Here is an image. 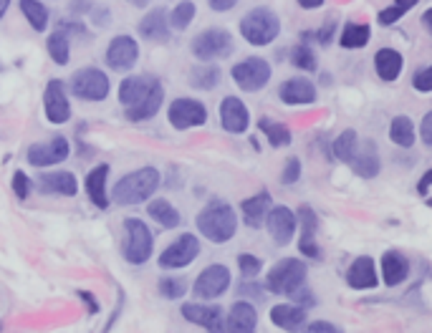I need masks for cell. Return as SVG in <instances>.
<instances>
[{
  "mask_svg": "<svg viewBox=\"0 0 432 333\" xmlns=\"http://www.w3.org/2000/svg\"><path fill=\"white\" fill-rule=\"evenodd\" d=\"M159 187V172L155 167H141L119 179L111 190V200L117 205H139L150 200Z\"/></svg>",
  "mask_w": 432,
  "mask_h": 333,
  "instance_id": "7a4b0ae2",
  "label": "cell"
},
{
  "mask_svg": "<svg viewBox=\"0 0 432 333\" xmlns=\"http://www.w3.org/2000/svg\"><path fill=\"white\" fill-rule=\"evenodd\" d=\"M167 119H170V124H172L174 129L185 132V129L203 126L205 122H207V108L195 99H174L172 104H170Z\"/></svg>",
  "mask_w": 432,
  "mask_h": 333,
  "instance_id": "8fae6325",
  "label": "cell"
},
{
  "mask_svg": "<svg viewBox=\"0 0 432 333\" xmlns=\"http://www.w3.org/2000/svg\"><path fill=\"white\" fill-rule=\"evenodd\" d=\"M220 124L225 132L230 134H243L251 124V117H248V108L238 96H225L220 101Z\"/></svg>",
  "mask_w": 432,
  "mask_h": 333,
  "instance_id": "e0dca14e",
  "label": "cell"
},
{
  "mask_svg": "<svg viewBox=\"0 0 432 333\" xmlns=\"http://www.w3.org/2000/svg\"><path fill=\"white\" fill-rule=\"evenodd\" d=\"M304 283H306V263L296 257H286L271 268L266 278V290L275 295H291Z\"/></svg>",
  "mask_w": 432,
  "mask_h": 333,
  "instance_id": "277c9868",
  "label": "cell"
},
{
  "mask_svg": "<svg viewBox=\"0 0 432 333\" xmlns=\"http://www.w3.org/2000/svg\"><path fill=\"white\" fill-rule=\"evenodd\" d=\"M94 8L91 5V0H71V5L69 10L73 13V16H81V13H89V10Z\"/></svg>",
  "mask_w": 432,
  "mask_h": 333,
  "instance_id": "11a10c76",
  "label": "cell"
},
{
  "mask_svg": "<svg viewBox=\"0 0 432 333\" xmlns=\"http://www.w3.org/2000/svg\"><path fill=\"white\" fill-rule=\"evenodd\" d=\"M346 283L354 288V290H370L379 283L377 280V268H374V260L367 255L356 257L349 271H346Z\"/></svg>",
  "mask_w": 432,
  "mask_h": 333,
  "instance_id": "44dd1931",
  "label": "cell"
},
{
  "mask_svg": "<svg viewBox=\"0 0 432 333\" xmlns=\"http://www.w3.org/2000/svg\"><path fill=\"white\" fill-rule=\"evenodd\" d=\"M21 10L28 18V23L33 25V31L43 33L48 28V8L38 0H21Z\"/></svg>",
  "mask_w": 432,
  "mask_h": 333,
  "instance_id": "74e56055",
  "label": "cell"
},
{
  "mask_svg": "<svg viewBox=\"0 0 432 333\" xmlns=\"http://www.w3.org/2000/svg\"><path fill=\"white\" fill-rule=\"evenodd\" d=\"M197 230L210 242H218V245L228 242L238 230L236 209L223 200L207 202V205L200 209V215H197Z\"/></svg>",
  "mask_w": 432,
  "mask_h": 333,
  "instance_id": "6da1fadb",
  "label": "cell"
},
{
  "mask_svg": "<svg viewBox=\"0 0 432 333\" xmlns=\"http://www.w3.org/2000/svg\"><path fill=\"white\" fill-rule=\"evenodd\" d=\"M389 139L402 149L412 147V144H415V126H412V119L405 117V114L394 117L392 124H389Z\"/></svg>",
  "mask_w": 432,
  "mask_h": 333,
  "instance_id": "d6a6232c",
  "label": "cell"
},
{
  "mask_svg": "<svg viewBox=\"0 0 432 333\" xmlns=\"http://www.w3.org/2000/svg\"><path fill=\"white\" fill-rule=\"evenodd\" d=\"M283 104H291V106H301V104H314L316 101V86L308 78H288L283 81L278 89Z\"/></svg>",
  "mask_w": 432,
  "mask_h": 333,
  "instance_id": "d6986e66",
  "label": "cell"
},
{
  "mask_svg": "<svg viewBox=\"0 0 432 333\" xmlns=\"http://www.w3.org/2000/svg\"><path fill=\"white\" fill-rule=\"evenodd\" d=\"M291 63L301 71H316V56L306 43L291 48Z\"/></svg>",
  "mask_w": 432,
  "mask_h": 333,
  "instance_id": "b9f144b4",
  "label": "cell"
},
{
  "mask_svg": "<svg viewBox=\"0 0 432 333\" xmlns=\"http://www.w3.org/2000/svg\"><path fill=\"white\" fill-rule=\"evenodd\" d=\"M402 54L400 51H394V48H379L377 54H374V69H377V76L382 81H397L402 73Z\"/></svg>",
  "mask_w": 432,
  "mask_h": 333,
  "instance_id": "4316f807",
  "label": "cell"
},
{
  "mask_svg": "<svg viewBox=\"0 0 432 333\" xmlns=\"http://www.w3.org/2000/svg\"><path fill=\"white\" fill-rule=\"evenodd\" d=\"M372 31L367 23H346L341 36H339V43L344 48H364L370 43Z\"/></svg>",
  "mask_w": 432,
  "mask_h": 333,
  "instance_id": "e575fe53",
  "label": "cell"
},
{
  "mask_svg": "<svg viewBox=\"0 0 432 333\" xmlns=\"http://www.w3.org/2000/svg\"><path fill=\"white\" fill-rule=\"evenodd\" d=\"M326 0H299V5L301 8H306V10H316V8H321Z\"/></svg>",
  "mask_w": 432,
  "mask_h": 333,
  "instance_id": "91938a15",
  "label": "cell"
},
{
  "mask_svg": "<svg viewBox=\"0 0 432 333\" xmlns=\"http://www.w3.org/2000/svg\"><path fill=\"white\" fill-rule=\"evenodd\" d=\"M8 5H10V0H0V18L5 16V10H8Z\"/></svg>",
  "mask_w": 432,
  "mask_h": 333,
  "instance_id": "be15d7a7",
  "label": "cell"
},
{
  "mask_svg": "<svg viewBox=\"0 0 432 333\" xmlns=\"http://www.w3.org/2000/svg\"><path fill=\"white\" fill-rule=\"evenodd\" d=\"M311 333H337L339 328L334 323H329V321H314V323L306 325Z\"/></svg>",
  "mask_w": 432,
  "mask_h": 333,
  "instance_id": "db71d44e",
  "label": "cell"
},
{
  "mask_svg": "<svg viewBox=\"0 0 432 333\" xmlns=\"http://www.w3.org/2000/svg\"><path fill=\"white\" fill-rule=\"evenodd\" d=\"M43 108H46V119L51 124H66L71 119V104L63 81L58 78L48 81L46 91H43Z\"/></svg>",
  "mask_w": 432,
  "mask_h": 333,
  "instance_id": "5bb4252c",
  "label": "cell"
},
{
  "mask_svg": "<svg viewBox=\"0 0 432 333\" xmlns=\"http://www.w3.org/2000/svg\"><path fill=\"white\" fill-rule=\"evenodd\" d=\"M182 316L190 323L200 325L205 331H223V308L220 306H203V303H185L182 306Z\"/></svg>",
  "mask_w": 432,
  "mask_h": 333,
  "instance_id": "2e32d148",
  "label": "cell"
},
{
  "mask_svg": "<svg viewBox=\"0 0 432 333\" xmlns=\"http://www.w3.org/2000/svg\"><path fill=\"white\" fill-rule=\"evenodd\" d=\"M296 220H299L301 225H304V233H301V242H299V250L304 253L306 257L311 260H319L321 257V250L316 245V227H319V220H316V212L308 205L296 212Z\"/></svg>",
  "mask_w": 432,
  "mask_h": 333,
  "instance_id": "ac0fdd59",
  "label": "cell"
},
{
  "mask_svg": "<svg viewBox=\"0 0 432 333\" xmlns=\"http://www.w3.org/2000/svg\"><path fill=\"white\" fill-rule=\"evenodd\" d=\"M197 255H200V240H197L195 235L187 233V235H180L170 248L162 250L159 265H162V268H170V271H177V268H187Z\"/></svg>",
  "mask_w": 432,
  "mask_h": 333,
  "instance_id": "30bf717a",
  "label": "cell"
},
{
  "mask_svg": "<svg viewBox=\"0 0 432 333\" xmlns=\"http://www.w3.org/2000/svg\"><path fill=\"white\" fill-rule=\"evenodd\" d=\"M334 154L341 159V162H352L354 159V154H356V149H359V137H356V132L354 129H346V132H341L334 139Z\"/></svg>",
  "mask_w": 432,
  "mask_h": 333,
  "instance_id": "f35d334b",
  "label": "cell"
},
{
  "mask_svg": "<svg viewBox=\"0 0 432 333\" xmlns=\"http://www.w3.org/2000/svg\"><path fill=\"white\" fill-rule=\"evenodd\" d=\"M192 56L200 61H212V58H228L233 54V36L225 28H205L192 38Z\"/></svg>",
  "mask_w": 432,
  "mask_h": 333,
  "instance_id": "8992f818",
  "label": "cell"
},
{
  "mask_svg": "<svg viewBox=\"0 0 432 333\" xmlns=\"http://www.w3.org/2000/svg\"><path fill=\"white\" fill-rule=\"evenodd\" d=\"M46 46H48L51 58H54V63H58V66H66V63H69V58H71V36H66L63 31H54L51 36H48Z\"/></svg>",
  "mask_w": 432,
  "mask_h": 333,
  "instance_id": "d590c367",
  "label": "cell"
},
{
  "mask_svg": "<svg viewBox=\"0 0 432 333\" xmlns=\"http://www.w3.org/2000/svg\"><path fill=\"white\" fill-rule=\"evenodd\" d=\"M126 3H132L137 8H147V5H150V0H126Z\"/></svg>",
  "mask_w": 432,
  "mask_h": 333,
  "instance_id": "6125c7cd",
  "label": "cell"
},
{
  "mask_svg": "<svg viewBox=\"0 0 432 333\" xmlns=\"http://www.w3.org/2000/svg\"><path fill=\"white\" fill-rule=\"evenodd\" d=\"M111 91V81L102 69L87 66L71 76V93L84 101H104Z\"/></svg>",
  "mask_w": 432,
  "mask_h": 333,
  "instance_id": "52a82bcc",
  "label": "cell"
},
{
  "mask_svg": "<svg viewBox=\"0 0 432 333\" xmlns=\"http://www.w3.org/2000/svg\"><path fill=\"white\" fill-rule=\"evenodd\" d=\"M299 179H301V162L296 157H291L281 172V185H296Z\"/></svg>",
  "mask_w": 432,
  "mask_h": 333,
  "instance_id": "bcb514c9",
  "label": "cell"
},
{
  "mask_svg": "<svg viewBox=\"0 0 432 333\" xmlns=\"http://www.w3.org/2000/svg\"><path fill=\"white\" fill-rule=\"evenodd\" d=\"M258 129L268 137L271 147H288V144L293 141V134L288 126L278 124V122H271L268 117L258 119Z\"/></svg>",
  "mask_w": 432,
  "mask_h": 333,
  "instance_id": "836d02e7",
  "label": "cell"
},
{
  "mask_svg": "<svg viewBox=\"0 0 432 333\" xmlns=\"http://www.w3.org/2000/svg\"><path fill=\"white\" fill-rule=\"evenodd\" d=\"M13 192H16L18 200H28V192H31V179L23 170L13 172Z\"/></svg>",
  "mask_w": 432,
  "mask_h": 333,
  "instance_id": "f6af8a7d",
  "label": "cell"
},
{
  "mask_svg": "<svg viewBox=\"0 0 432 333\" xmlns=\"http://www.w3.org/2000/svg\"><path fill=\"white\" fill-rule=\"evenodd\" d=\"M155 248V235L150 227L141 222L139 217H129L124 220V257L132 265L147 263Z\"/></svg>",
  "mask_w": 432,
  "mask_h": 333,
  "instance_id": "5b68a950",
  "label": "cell"
},
{
  "mask_svg": "<svg viewBox=\"0 0 432 333\" xmlns=\"http://www.w3.org/2000/svg\"><path fill=\"white\" fill-rule=\"evenodd\" d=\"M430 182H432V172H424L422 179H420V187H417V192L422 194V197H427V192H430Z\"/></svg>",
  "mask_w": 432,
  "mask_h": 333,
  "instance_id": "6f0895ef",
  "label": "cell"
},
{
  "mask_svg": "<svg viewBox=\"0 0 432 333\" xmlns=\"http://www.w3.org/2000/svg\"><path fill=\"white\" fill-rule=\"evenodd\" d=\"M417 5V0H394L389 8H385L382 13H379V23L382 25H394L397 21H400L407 10H412Z\"/></svg>",
  "mask_w": 432,
  "mask_h": 333,
  "instance_id": "60d3db41",
  "label": "cell"
},
{
  "mask_svg": "<svg viewBox=\"0 0 432 333\" xmlns=\"http://www.w3.org/2000/svg\"><path fill=\"white\" fill-rule=\"evenodd\" d=\"M409 273V260L402 255L400 250H387L382 255V278L389 288L400 286L402 280H407Z\"/></svg>",
  "mask_w": 432,
  "mask_h": 333,
  "instance_id": "603a6c76",
  "label": "cell"
},
{
  "mask_svg": "<svg viewBox=\"0 0 432 333\" xmlns=\"http://www.w3.org/2000/svg\"><path fill=\"white\" fill-rule=\"evenodd\" d=\"M58 31H69V36L71 33H84V25H79V23H66V21H61V23H58Z\"/></svg>",
  "mask_w": 432,
  "mask_h": 333,
  "instance_id": "680465c9",
  "label": "cell"
},
{
  "mask_svg": "<svg viewBox=\"0 0 432 333\" xmlns=\"http://www.w3.org/2000/svg\"><path fill=\"white\" fill-rule=\"evenodd\" d=\"M352 170L359 174V177L364 179H372V177H377L379 170H382V164H379V154H377V147L374 144H364V147L356 149V154H354L352 162Z\"/></svg>",
  "mask_w": 432,
  "mask_h": 333,
  "instance_id": "4dcf8cb0",
  "label": "cell"
},
{
  "mask_svg": "<svg viewBox=\"0 0 432 333\" xmlns=\"http://www.w3.org/2000/svg\"><path fill=\"white\" fill-rule=\"evenodd\" d=\"M233 81H236L243 91H260L263 86L271 81V63L266 58H260V56H251V58H245V61L236 63L233 66Z\"/></svg>",
  "mask_w": 432,
  "mask_h": 333,
  "instance_id": "ba28073f",
  "label": "cell"
},
{
  "mask_svg": "<svg viewBox=\"0 0 432 333\" xmlns=\"http://www.w3.org/2000/svg\"><path fill=\"white\" fill-rule=\"evenodd\" d=\"M240 209H243L245 225L253 227V230H258V227H263V222H266V212L271 209V194L260 192V194H255V197H248V200H243Z\"/></svg>",
  "mask_w": 432,
  "mask_h": 333,
  "instance_id": "f546056e",
  "label": "cell"
},
{
  "mask_svg": "<svg viewBox=\"0 0 432 333\" xmlns=\"http://www.w3.org/2000/svg\"><path fill=\"white\" fill-rule=\"evenodd\" d=\"M159 81L152 76H129L122 81V86H119V101H122V106L129 108L134 106V104H139L147 93L157 86Z\"/></svg>",
  "mask_w": 432,
  "mask_h": 333,
  "instance_id": "7402d4cb",
  "label": "cell"
},
{
  "mask_svg": "<svg viewBox=\"0 0 432 333\" xmlns=\"http://www.w3.org/2000/svg\"><path fill=\"white\" fill-rule=\"evenodd\" d=\"M263 225L268 227L271 238L275 240V245H288L296 235V227H299V220H296V212H291L288 207H278L268 209L266 212V222Z\"/></svg>",
  "mask_w": 432,
  "mask_h": 333,
  "instance_id": "4fadbf2b",
  "label": "cell"
},
{
  "mask_svg": "<svg viewBox=\"0 0 432 333\" xmlns=\"http://www.w3.org/2000/svg\"><path fill=\"white\" fill-rule=\"evenodd\" d=\"M412 86H415L417 91H422V93H430L432 91V69H430V66H424V69L417 71L415 78H412Z\"/></svg>",
  "mask_w": 432,
  "mask_h": 333,
  "instance_id": "7dc6e473",
  "label": "cell"
},
{
  "mask_svg": "<svg viewBox=\"0 0 432 333\" xmlns=\"http://www.w3.org/2000/svg\"><path fill=\"white\" fill-rule=\"evenodd\" d=\"M139 36L147 41H165L170 36V23H167V10L155 8L139 21Z\"/></svg>",
  "mask_w": 432,
  "mask_h": 333,
  "instance_id": "83f0119b",
  "label": "cell"
},
{
  "mask_svg": "<svg viewBox=\"0 0 432 333\" xmlns=\"http://www.w3.org/2000/svg\"><path fill=\"white\" fill-rule=\"evenodd\" d=\"M238 265H240V275H243V278H255L260 273V268H263L260 257L251 255V253H240V255H238Z\"/></svg>",
  "mask_w": 432,
  "mask_h": 333,
  "instance_id": "ee69618b",
  "label": "cell"
},
{
  "mask_svg": "<svg viewBox=\"0 0 432 333\" xmlns=\"http://www.w3.org/2000/svg\"><path fill=\"white\" fill-rule=\"evenodd\" d=\"M271 321L283 331H296L306 321V308L296 306V303H278L271 308Z\"/></svg>",
  "mask_w": 432,
  "mask_h": 333,
  "instance_id": "cb8c5ba5",
  "label": "cell"
},
{
  "mask_svg": "<svg viewBox=\"0 0 432 333\" xmlns=\"http://www.w3.org/2000/svg\"><path fill=\"white\" fill-rule=\"evenodd\" d=\"M106 179H109V164H99L87 174V194L99 209L109 207V197H106Z\"/></svg>",
  "mask_w": 432,
  "mask_h": 333,
  "instance_id": "d4e9b609",
  "label": "cell"
},
{
  "mask_svg": "<svg viewBox=\"0 0 432 333\" xmlns=\"http://www.w3.org/2000/svg\"><path fill=\"white\" fill-rule=\"evenodd\" d=\"M255 325H258V313H255V308H253L251 303L243 301V298L238 303H233L225 328L238 331V333H248V331H255Z\"/></svg>",
  "mask_w": 432,
  "mask_h": 333,
  "instance_id": "484cf974",
  "label": "cell"
},
{
  "mask_svg": "<svg viewBox=\"0 0 432 333\" xmlns=\"http://www.w3.org/2000/svg\"><path fill=\"white\" fill-rule=\"evenodd\" d=\"M281 33V21L271 8H253L240 21V36L251 46H271Z\"/></svg>",
  "mask_w": 432,
  "mask_h": 333,
  "instance_id": "3957f363",
  "label": "cell"
},
{
  "mask_svg": "<svg viewBox=\"0 0 432 333\" xmlns=\"http://www.w3.org/2000/svg\"><path fill=\"white\" fill-rule=\"evenodd\" d=\"M238 295H240V298H245V295H253L255 301H260V298H263V290H260V288L253 283V278H245L243 286L238 288Z\"/></svg>",
  "mask_w": 432,
  "mask_h": 333,
  "instance_id": "681fc988",
  "label": "cell"
},
{
  "mask_svg": "<svg viewBox=\"0 0 432 333\" xmlns=\"http://www.w3.org/2000/svg\"><path fill=\"white\" fill-rule=\"evenodd\" d=\"M422 141L427 147L432 144V114H424L422 119Z\"/></svg>",
  "mask_w": 432,
  "mask_h": 333,
  "instance_id": "9f6ffc18",
  "label": "cell"
},
{
  "mask_svg": "<svg viewBox=\"0 0 432 333\" xmlns=\"http://www.w3.org/2000/svg\"><path fill=\"white\" fill-rule=\"evenodd\" d=\"M207 5H210L215 13H228L238 5V0H207Z\"/></svg>",
  "mask_w": 432,
  "mask_h": 333,
  "instance_id": "f5cc1de1",
  "label": "cell"
},
{
  "mask_svg": "<svg viewBox=\"0 0 432 333\" xmlns=\"http://www.w3.org/2000/svg\"><path fill=\"white\" fill-rule=\"evenodd\" d=\"M147 212H150L152 220H157L162 227H177L182 222L180 212H177V207H174L170 200H152Z\"/></svg>",
  "mask_w": 432,
  "mask_h": 333,
  "instance_id": "1f68e13d",
  "label": "cell"
},
{
  "mask_svg": "<svg viewBox=\"0 0 432 333\" xmlns=\"http://www.w3.org/2000/svg\"><path fill=\"white\" fill-rule=\"evenodd\" d=\"M162 99H165V91H162V84H157L139 104H134V106L126 108V119H129V122H147V119H152L159 111Z\"/></svg>",
  "mask_w": 432,
  "mask_h": 333,
  "instance_id": "f1b7e54d",
  "label": "cell"
},
{
  "mask_svg": "<svg viewBox=\"0 0 432 333\" xmlns=\"http://www.w3.org/2000/svg\"><path fill=\"white\" fill-rule=\"evenodd\" d=\"M334 31H337V21H326L321 31L316 33V38H319V43H323V46H326V43L331 41V36H334Z\"/></svg>",
  "mask_w": 432,
  "mask_h": 333,
  "instance_id": "816d5d0a",
  "label": "cell"
},
{
  "mask_svg": "<svg viewBox=\"0 0 432 333\" xmlns=\"http://www.w3.org/2000/svg\"><path fill=\"white\" fill-rule=\"evenodd\" d=\"M159 293L170 298V301H177L182 295L187 293V280L185 278H162L159 280Z\"/></svg>",
  "mask_w": 432,
  "mask_h": 333,
  "instance_id": "7bdbcfd3",
  "label": "cell"
},
{
  "mask_svg": "<svg viewBox=\"0 0 432 333\" xmlns=\"http://www.w3.org/2000/svg\"><path fill=\"white\" fill-rule=\"evenodd\" d=\"M139 58V46L132 36H117L111 38V43L106 46V66L111 71H129Z\"/></svg>",
  "mask_w": 432,
  "mask_h": 333,
  "instance_id": "9a60e30c",
  "label": "cell"
},
{
  "mask_svg": "<svg viewBox=\"0 0 432 333\" xmlns=\"http://www.w3.org/2000/svg\"><path fill=\"white\" fill-rule=\"evenodd\" d=\"M71 154V144L66 137H54L48 141H41V144H31L25 157H28V164L33 167H48V164H58L63 159H69Z\"/></svg>",
  "mask_w": 432,
  "mask_h": 333,
  "instance_id": "7c38bea8",
  "label": "cell"
},
{
  "mask_svg": "<svg viewBox=\"0 0 432 333\" xmlns=\"http://www.w3.org/2000/svg\"><path fill=\"white\" fill-rule=\"evenodd\" d=\"M81 298H84V301H87V306H89V308H91V313H96V310H99V306H96V303H94V295H91V293H87V290H81Z\"/></svg>",
  "mask_w": 432,
  "mask_h": 333,
  "instance_id": "94428289",
  "label": "cell"
},
{
  "mask_svg": "<svg viewBox=\"0 0 432 333\" xmlns=\"http://www.w3.org/2000/svg\"><path fill=\"white\" fill-rule=\"evenodd\" d=\"M230 271L225 265L215 263V265H207L200 275H197L195 286H192V293L197 298H205V301H212V298H220L225 290L230 288Z\"/></svg>",
  "mask_w": 432,
  "mask_h": 333,
  "instance_id": "9c48e42d",
  "label": "cell"
},
{
  "mask_svg": "<svg viewBox=\"0 0 432 333\" xmlns=\"http://www.w3.org/2000/svg\"><path fill=\"white\" fill-rule=\"evenodd\" d=\"M190 84L195 86V89H203V91H212L215 86L220 84V69H218V66H210V63L205 61V66L192 69Z\"/></svg>",
  "mask_w": 432,
  "mask_h": 333,
  "instance_id": "8d00e7d4",
  "label": "cell"
},
{
  "mask_svg": "<svg viewBox=\"0 0 432 333\" xmlns=\"http://www.w3.org/2000/svg\"><path fill=\"white\" fill-rule=\"evenodd\" d=\"M288 298H291V301H299L301 306H304V308H306V306H316V295L311 293V290H308L306 283L296 288V290H293V293L288 295Z\"/></svg>",
  "mask_w": 432,
  "mask_h": 333,
  "instance_id": "c3c4849f",
  "label": "cell"
},
{
  "mask_svg": "<svg viewBox=\"0 0 432 333\" xmlns=\"http://www.w3.org/2000/svg\"><path fill=\"white\" fill-rule=\"evenodd\" d=\"M94 13H91V23L94 25H106L111 23V10L106 8V5H99V8H91Z\"/></svg>",
  "mask_w": 432,
  "mask_h": 333,
  "instance_id": "f907efd6",
  "label": "cell"
},
{
  "mask_svg": "<svg viewBox=\"0 0 432 333\" xmlns=\"http://www.w3.org/2000/svg\"><path fill=\"white\" fill-rule=\"evenodd\" d=\"M195 3L192 0H182V3H177L172 8V13L167 16V23L172 25L174 31H185V28H190V23L195 21Z\"/></svg>",
  "mask_w": 432,
  "mask_h": 333,
  "instance_id": "ab89813d",
  "label": "cell"
},
{
  "mask_svg": "<svg viewBox=\"0 0 432 333\" xmlns=\"http://www.w3.org/2000/svg\"><path fill=\"white\" fill-rule=\"evenodd\" d=\"M430 18H432V10H424V16H422V23H424V28H430Z\"/></svg>",
  "mask_w": 432,
  "mask_h": 333,
  "instance_id": "e7e4bbea",
  "label": "cell"
},
{
  "mask_svg": "<svg viewBox=\"0 0 432 333\" xmlns=\"http://www.w3.org/2000/svg\"><path fill=\"white\" fill-rule=\"evenodd\" d=\"M36 187L43 194H63V197H73L79 192V182L71 172H51V174H41L36 177Z\"/></svg>",
  "mask_w": 432,
  "mask_h": 333,
  "instance_id": "ffe728a7",
  "label": "cell"
}]
</instances>
